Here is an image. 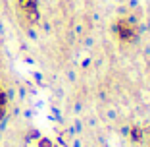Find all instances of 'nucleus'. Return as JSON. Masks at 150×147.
I'll return each instance as SVG.
<instances>
[{
    "instance_id": "f257e3e1",
    "label": "nucleus",
    "mask_w": 150,
    "mask_h": 147,
    "mask_svg": "<svg viewBox=\"0 0 150 147\" xmlns=\"http://www.w3.org/2000/svg\"><path fill=\"white\" fill-rule=\"evenodd\" d=\"M115 31H117V37L121 41H135L139 35L137 23L133 22V19H121V22H117Z\"/></svg>"
},
{
    "instance_id": "f03ea898",
    "label": "nucleus",
    "mask_w": 150,
    "mask_h": 147,
    "mask_svg": "<svg viewBox=\"0 0 150 147\" xmlns=\"http://www.w3.org/2000/svg\"><path fill=\"white\" fill-rule=\"evenodd\" d=\"M21 12L25 14V18L29 22H37L39 18V6H37V0H18Z\"/></svg>"
},
{
    "instance_id": "7ed1b4c3",
    "label": "nucleus",
    "mask_w": 150,
    "mask_h": 147,
    "mask_svg": "<svg viewBox=\"0 0 150 147\" xmlns=\"http://www.w3.org/2000/svg\"><path fill=\"white\" fill-rule=\"evenodd\" d=\"M6 107H8V99H6V93L0 89V118L6 114Z\"/></svg>"
}]
</instances>
